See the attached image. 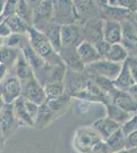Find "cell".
Returning <instances> with one entry per match:
<instances>
[{
	"mask_svg": "<svg viewBox=\"0 0 137 153\" xmlns=\"http://www.w3.org/2000/svg\"><path fill=\"white\" fill-rule=\"evenodd\" d=\"M75 147L80 153H108L104 140L95 130L80 128L75 135Z\"/></svg>",
	"mask_w": 137,
	"mask_h": 153,
	"instance_id": "obj_1",
	"label": "cell"
},
{
	"mask_svg": "<svg viewBox=\"0 0 137 153\" xmlns=\"http://www.w3.org/2000/svg\"><path fill=\"white\" fill-rule=\"evenodd\" d=\"M27 34H28V40L31 47L41 58H43L45 61H49L50 65L51 63L57 65V63L63 62L59 58L58 54L52 48L50 42L41 31L32 26H28L27 27Z\"/></svg>",
	"mask_w": 137,
	"mask_h": 153,
	"instance_id": "obj_2",
	"label": "cell"
},
{
	"mask_svg": "<svg viewBox=\"0 0 137 153\" xmlns=\"http://www.w3.org/2000/svg\"><path fill=\"white\" fill-rule=\"evenodd\" d=\"M121 68L122 63L113 62V61H109L108 59L100 58L95 62L85 66V70L90 71V75L100 76L111 81H114L118 76Z\"/></svg>",
	"mask_w": 137,
	"mask_h": 153,
	"instance_id": "obj_3",
	"label": "cell"
},
{
	"mask_svg": "<svg viewBox=\"0 0 137 153\" xmlns=\"http://www.w3.org/2000/svg\"><path fill=\"white\" fill-rule=\"evenodd\" d=\"M53 1L54 23L61 25L75 24L77 21L72 0H52Z\"/></svg>",
	"mask_w": 137,
	"mask_h": 153,
	"instance_id": "obj_4",
	"label": "cell"
},
{
	"mask_svg": "<svg viewBox=\"0 0 137 153\" xmlns=\"http://www.w3.org/2000/svg\"><path fill=\"white\" fill-rule=\"evenodd\" d=\"M53 19V1L43 0L41 3L34 7L32 14V23L34 28L41 31L45 26L51 23Z\"/></svg>",
	"mask_w": 137,
	"mask_h": 153,
	"instance_id": "obj_5",
	"label": "cell"
},
{
	"mask_svg": "<svg viewBox=\"0 0 137 153\" xmlns=\"http://www.w3.org/2000/svg\"><path fill=\"white\" fill-rule=\"evenodd\" d=\"M22 84L16 76H8L0 82V94L4 103L12 104L17 98L21 97Z\"/></svg>",
	"mask_w": 137,
	"mask_h": 153,
	"instance_id": "obj_6",
	"label": "cell"
},
{
	"mask_svg": "<svg viewBox=\"0 0 137 153\" xmlns=\"http://www.w3.org/2000/svg\"><path fill=\"white\" fill-rule=\"evenodd\" d=\"M61 39L63 47H77L85 40L83 31L76 23L61 26Z\"/></svg>",
	"mask_w": 137,
	"mask_h": 153,
	"instance_id": "obj_7",
	"label": "cell"
},
{
	"mask_svg": "<svg viewBox=\"0 0 137 153\" xmlns=\"http://www.w3.org/2000/svg\"><path fill=\"white\" fill-rule=\"evenodd\" d=\"M109 101H111L121 109L125 110L128 113H137V103L133 98L129 95L127 91H122L115 88L109 94Z\"/></svg>",
	"mask_w": 137,
	"mask_h": 153,
	"instance_id": "obj_8",
	"label": "cell"
},
{
	"mask_svg": "<svg viewBox=\"0 0 137 153\" xmlns=\"http://www.w3.org/2000/svg\"><path fill=\"white\" fill-rule=\"evenodd\" d=\"M24 98L28 101L35 103L38 106L46 102V95L44 92V88L41 84L36 80V78H32L31 80L27 81L24 89Z\"/></svg>",
	"mask_w": 137,
	"mask_h": 153,
	"instance_id": "obj_9",
	"label": "cell"
},
{
	"mask_svg": "<svg viewBox=\"0 0 137 153\" xmlns=\"http://www.w3.org/2000/svg\"><path fill=\"white\" fill-rule=\"evenodd\" d=\"M64 80H67V83L64 84L66 93L71 97H74L77 93L81 92L86 88L88 76L82 75V73H76V71L68 70L66 73Z\"/></svg>",
	"mask_w": 137,
	"mask_h": 153,
	"instance_id": "obj_10",
	"label": "cell"
},
{
	"mask_svg": "<svg viewBox=\"0 0 137 153\" xmlns=\"http://www.w3.org/2000/svg\"><path fill=\"white\" fill-rule=\"evenodd\" d=\"M58 56L68 70L76 73L85 71V65L79 57L76 47H63L58 52Z\"/></svg>",
	"mask_w": 137,
	"mask_h": 153,
	"instance_id": "obj_11",
	"label": "cell"
},
{
	"mask_svg": "<svg viewBox=\"0 0 137 153\" xmlns=\"http://www.w3.org/2000/svg\"><path fill=\"white\" fill-rule=\"evenodd\" d=\"M103 40L109 44H116L122 42V26L120 23L113 19L103 21Z\"/></svg>",
	"mask_w": 137,
	"mask_h": 153,
	"instance_id": "obj_12",
	"label": "cell"
},
{
	"mask_svg": "<svg viewBox=\"0 0 137 153\" xmlns=\"http://www.w3.org/2000/svg\"><path fill=\"white\" fill-rule=\"evenodd\" d=\"M76 51L78 53L81 61L85 66L91 65V63L95 62V61L99 60L101 58L93 44L86 40H83L77 46Z\"/></svg>",
	"mask_w": 137,
	"mask_h": 153,
	"instance_id": "obj_13",
	"label": "cell"
},
{
	"mask_svg": "<svg viewBox=\"0 0 137 153\" xmlns=\"http://www.w3.org/2000/svg\"><path fill=\"white\" fill-rule=\"evenodd\" d=\"M41 32L46 36L48 41L50 42L54 51L58 54L61 49L63 48L61 39V25L54 23V22L53 23H49L47 26H45L41 30Z\"/></svg>",
	"mask_w": 137,
	"mask_h": 153,
	"instance_id": "obj_14",
	"label": "cell"
},
{
	"mask_svg": "<svg viewBox=\"0 0 137 153\" xmlns=\"http://www.w3.org/2000/svg\"><path fill=\"white\" fill-rule=\"evenodd\" d=\"M92 128L100 135V137L103 140H106L111 135H113L117 130L120 129L121 126L106 117L103 118H99L96 122H94L93 125H92Z\"/></svg>",
	"mask_w": 137,
	"mask_h": 153,
	"instance_id": "obj_15",
	"label": "cell"
},
{
	"mask_svg": "<svg viewBox=\"0 0 137 153\" xmlns=\"http://www.w3.org/2000/svg\"><path fill=\"white\" fill-rule=\"evenodd\" d=\"M103 21H100V19H94L87 24L85 29L83 30L84 39L93 45L98 41L103 40Z\"/></svg>",
	"mask_w": 137,
	"mask_h": 153,
	"instance_id": "obj_16",
	"label": "cell"
},
{
	"mask_svg": "<svg viewBox=\"0 0 137 153\" xmlns=\"http://www.w3.org/2000/svg\"><path fill=\"white\" fill-rule=\"evenodd\" d=\"M124 25L122 26V42L121 43L125 46V48L128 50V48H137V31L134 24L130 23L128 21H124Z\"/></svg>",
	"mask_w": 137,
	"mask_h": 153,
	"instance_id": "obj_17",
	"label": "cell"
},
{
	"mask_svg": "<svg viewBox=\"0 0 137 153\" xmlns=\"http://www.w3.org/2000/svg\"><path fill=\"white\" fill-rule=\"evenodd\" d=\"M113 84H114L115 88L119 89V90H122V91H127L131 86L136 84L135 81L132 78L131 73H130V71H129L128 65H127L126 61L122 63L120 73H119L118 76L113 81Z\"/></svg>",
	"mask_w": 137,
	"mask_h": 153,
	"instance_id": "obj_18",
	"label": "cell"
},
{
	"mask_svg": "<svg viewBox=\"0 0 137 153\" xmlns=\"http://www.w3.org/2000/svg\"><path fill=\"white\" fill-rule=\"evenodd\" d=\"M13 110H12V104H4L0 111V131L2 132V135L7 136L9 131L12 129V126L14 124Z\"/></svg>",
	"mask_w": 137,
	"mask_h": 153,
	"instance_id": "obj_19",
	"label": "cell"
},
{
	"mask_svg": "<svg viewBox=\"0 0 137 153\" xmlns=\"http://www.w3.org/2000/svg\"><path fill=\"white\" fill-rule=\"evenodd\" d=\"M104 144L108 149V153H114L126 148V137L123 134L121 128L117 130L113 135L104 140Z\"/></svg>",
	"mask_w": 137,
	"mask_h": 153,
	"instance_id": "obj_20",
	"label": "cell"
},
{
	"mask_svg": "<svg viewBox=\"0 0 137 153\" xmlns=\"http://www.w3.org/2000/svg\"><path fill=\"white\" fill-rule=\"evenodd\" d=\"M128 56V50L125 48V46L122 43H116L111 44L108 53L104 56V59H108L109 61L117 63H123L126 61Z\"/></svg>",
	"mask_w": 137,
	"mask_h": 153,
	"instance_id": "obj_21",
	"label": "cell"
},
{
	"mask_svg": "<svg viewBox=\"0 0 137 153\" xmlns=\"http://www.w3.org/2000/svg\"><path fill=\"white\" fill-rule=\"evenodd\" d=\"M16 78L19 81H25V82L31 80L32 78L35 76L33 74V68H31V65H29L27 59L25 58L22 51L19 53V58H17L16 62Z\"/></svg>",
	"mask_w": 137,
	"mask_h": 153,
	"instance_id": "obj_22",
	"label": "cell"
},
{
	"mask_svg": "<svg viewBox=\"0 0 137 153\" xmlns=\"http://www.w3.org/2000/svg\"><path fill=\"white\" fill-rule=\"evenodd\" d=\"M106 117H109V120L116 122L117 124H119L120 126L125 124L127 120L132 117L131 113H128L125 110L121 109L120 107L113 104L111 101H109L106 104Z\"/></svg>",
	"mask_w": 137,
	"mask_h": 153,
	"instance_id": "obj_23",
	"label": "cell"
},
{
	"mask_svg": "<svg viewBox=\"0 0 137 153\" xmlns=\"http://www.w3.org/2000/svg\"><path fill=\"white\" fill-rule=\"evenodd\" d=\"M21 50L13 47L3 45L0 48V63L5 65L7 68L16 65Z\"/></svg>",
	"mask_w": 137,
	"mask_h": 153,
	"instance_id": "obj_24",
	"label": "cell"
},
{
	"mask_svg": "<svg viewBox=\"0 0 137 153\" xmlns=\"http://www.w3.org/2000/svg\"><path fill=\"white\" fill-rule=\"evenodd\" d=\"M12 110H13V114H14L16 120L24 123V124H26V125L34 126V122L28 115V113L26 111V108H25V98L24 97L21 96V97H19L16 101H14L13 104H12Z\"/></svg>",
	"mask_w": 137,
	"mask_h": 153,
	"instance_id": "obj_25",
	"label": "cell"
},
{
	"mask_svg": "<svg viewBox=\"0 0 137 153\" xmlns=\"http://www.w3.org/2000/svg\"><path fill=\"white\" fill-rule=\"evenodd\" d=\"M43 88L47 100L56 99V98H59L61 96H63L66 93L64 82L46 83Z\"/></svg>",
	"mask_w": 137,
	"mask_h": 153,
	"instance_id": "obj_26",
	"label": "cell"
},
{
	"mask_svg": "<svg viewBox=\"0 0 137 153\" xmlns=\"http://www.w3.org/2000/svg\"><path fill=\"white\" fill-rule=\"evenodd\" d=\"M4 21H5L7 26L10 29L11 34H22V35L27 34V27H28V25L25 23L21 18H19L16 14H12V16H7V18L4 19Z\"/></svg>",
	"mask_w": 137,
	"mask_h": 153,
	"instance_id": "obj_27",
	"label": "cell"
},
{
	"mask_svg": "<svg viewBox=\"0 0 137 153\" xmlns=\"http://www.w3.org/2000/svg\"><path fill=\"white\" fill-rule=\"evenodd\" d=\"M16 14L19 18H21L28 26L32 25V11L31 7L26 0H17L16 6Z\"/></svg>",
	"mask_w": 137,
	"mask_h": 153,
	"instance_id": "obj_28",
	"label": "cell"
},
{
	"mask_svg": "<svg viewBox=\"0 0 137 153\" xmlns=\"http://www.w3.org/2000/svg\"><path fill=\"white\" fill-rule=\"evenodd\" d=\"M47 71H48V78H47L48 82L47 83L64 82L67 68L63 62L57 63V65H52Z\"/></svg>",
	"mask_w": 137,
	"mask_h": 153,
	"instance_id": "obj_29",
	"label": "cell"
},
{
	"mask_svg": "<svg viewBox=\"0 0 137 153\" xmlns=\"http://www.w3.org/2000/svg\"><path fill=\"white\" fill-rule=\"evenodd\" d=\"M70 98H71V96H69L67 93H64L63 96H61L59 98H56V99L46 100L45 103L52 112L57 113L66 110V108L69 106Z\"/></svg>",
	"mask_w": 137,
	"mask_h": 153,
	"instance_id": "obj_30",
	"label": "cell"
},
{
	"mask_svg": "<svg viewBox=\"0 0 137 153\" xmlns=\"http://www.w3.org/2000/svg\"><path fill=\"white\" fill-rule=\"evenodd\" d=\"M53 114L54 113L49 109L48 106L46 105V103L40 105L39 106L38 114H37V117L34 122V126H37V127L41 129V128H43L45 125L51 122Z\"/></svg>",
	"mask_w": 137,
	"mask_h": 153,
	"instance_id": "obj_31",
	"label": "cell"
},
{
	"mask_svg": "<svg viewBox=\"0 0 137 153\" xmlns=\"http://www.w3.org/2000/svg\"><path fill=\"white\" fill-rule=\"evenodd\" d=\"M76 18L88 14L92 10V0H72Z\"/></svg>",
	"mask_w": 137,
	"mask_h": 153,
	"instance_id": "obj_32",
	"label": "cell"
},
{
	"mask_svg": "<svg viewBox=\"0 0 137 153\" xmlns=\"http://www.w3.org/2000/svg\"><path fill=\"white\" fill-rule=\"evenodd\" d=\"M104 10L106 11L108 16L111 18L109 19H113V21H116L118 23H120L121 21H125L131 13V11L121 8L119 6H108L106 8H104Z\"/></svg>",
	"mask_w": 137,
	"mask_h": 153,
	"instance_id": "obj_33",
	"label": "cell"
},
{
	"mask_svg": "<svg viewBox=\"0 0 137 153\" xmlns=\"http://www.w3.org/2000/svg\"><path fill=\"white\" fill-rule=\"evenodd\" d=\"M26 41L27 38L25 37V35H22V34H10V35L7 37L6 45L9 46V47L22 49Z\"/></svg>",
	"mask_w": 137,
	"mask_h": 153,
	"instance_id": "obj_34",
	"label": "cell"
},
{
	"mask_svg": "<svg viewBox=\"0 0 137 153\" xmlns=\"http://www.w3.org/2000/svg\"><path fill=\"white\" fill-rule=\"evenodd\" d=\"M121 130H122V132H123V134L125 135V137L127 135L130 134V133L137 130V113L132 115L125 124H123L121 126Z\"/></svg>",
	"mask_w": 137,
	"mask_h": 153,
	"instance_id": "obj_35",
	"label": "cell"
},
{
	"mask_svg": "<svg viewBox=\"0 0 137 153\" xmlns=\"http://www.w3.org/2000/svg\"><path fill=\"white\" fill-rule=\"evenodd\" d=\"M17 0H5L4 3L3 11H2V16L4 19L12 14H16V6Z\"/></svg>",
	"mask_w": 137,
	"mask_h": 153,
	"instance_id": "obj_36",
	"label": "cell"
},
{
	"mask_svg": "<svg viewBox=\"0 0 137 153\" xmlns=\"http://www.w3.org/2000/svg\"><path fill=\"white\" fill-rule=\"evenodd\" d=\"M117 6L131 12H137V0H117Z\"/></svg>",
	"mask_w": 137,
	"mask_h": 153,
	"instance_id": "obj_37",
	"label": "cell"
},
{
	"mask_svg": "<svg viewBox=\"0 0 137 153\" xmlns=\"http://www.w3.org/2000/svg\"><path fill=\"white\" fill-rule=\"evenodd\" d=\"M25 108H26V111L28 113V115L31 117V120L35 122L37 117V114H38L39 111V106L35 103L31 102V101H28L25 99Z\"/></svg>",
	"mask_w": 137,
	"mask_h": 153,
	"instance_id": "obj_38",
	"label": "cell"
},
{
	"mask_svg": "<svg viewBox=\"0 0 137 153\" xmlns=\"http://www.w3.org/2000/svg\"><path fill=\"white\" fill-rule=\"evenodd\" d=\"M126 62L128 65V68L131 73L132 78L135 81V83H137V56H128Z\"/></svg>",
	"mask_w": 137,
	"mask_h": 153,
	"instance_id": "obj_39",
	"label": "cell"
},
{
	"mask_svg": "<svg viewBox=\"0 0 137 153\" xmlns=\"http://www.w3.org/2000/svg\"><path fill=\"white\" fill-rule=\"evenodd\" d=\"M109 46H111V44H109L108 42L104 41L103 39L94 44V47L96 48L97 52H98L101 58H104V56H106V54L108 53V51L109 49Z\"/></svg>",
	"mask_w": 137,
	"mask_h": 153,
	"instance_id": "obj_40",
	"label": "cell"
},
{
	"mask_svg": "<svg viewBox=\"0 0 137 153\" xmlns=\"http://www.w3.org/2000/svg\"><path fill=\"white\" fill-rule=\"evenodd\" d=\"M137 148V130L126 136V149Z\"/></svg>",
	"mask_w": 137,
	"mask_h": 153,
	"instance_id": "obj_41",
	"label": "cell"
},
{
	"mask_svg": "<svg viewBox=\"0 0 137 153\" xmlns=\"http://www.w3.org/2000/svg\"><path fill=\"white\" fill-rule=\"evenodd\" d=\"M10 34H11L10 29H9V27L7 26L5 21H3L1 24H0V37L4 39V38H7Z\"/></svg>",
	"mask_w": 137,
	"mask_h": 153,
	"instance_id": "obj_42",
	"label": "cell"
},
{
	"mask_svg": "<svg viewBox=\"0 0 137 153\" xmlns=\"http://www.w3.org/2000/svg\"><path fill=\"white\" fill-rule=\"evenodd\" d=\"M127 92L129 93V95H130L134 99V101L137 103V83L134 84L133 86H131V87L127 90Z\"/></svg>",
	"mask_w": 137,
	"mask_h": 153,
	"instance_id": "obj_43",
	"label": "cell"
},
{
	"mask_svg": "<svg viewBox=\"0 0 137 153\" xmlns=\"http://www.w3.org/2000/svg\"><path fill=\"white\" fill-rule=\"evenodd\" d=\"M95 1V3L98 5L100 8H106V7L109 6V0H94Z\"/></svg>",
	"mask_w": 137,
	"mask_h": 153,
	"instance_id": "obj_44",
	"label": "cell"
},
{
	"mask_svg": "<svg viewBox=\"0 0 137 153\" xmlns=\"http://www.w3.org/2000/svg\"><path fill=\"white\" fill-rule=\"evenodd\" d=\"M6 71H7L6 66L0 63V82L4 79V76H5V74H6Z\"/></svg>",
	"mask_w": 137,
	"mask_h": 153,
	"instance_id": "obj_45",
	"label": "cell"
},
{
	"mask_svg": "<svg viewBox=\"0 0 137 153\" xmlns=\"http://www.w3.org/2000/svg\"><path fill=\"white\" fill-rule=\"evenodd\" d=\"M27 2H28V4L30 5V4H32V5H38L39 3H41L43 0H26Z\"/></svg>",
	"mask_w": 137,
	"mask_h": 153,
	"instance_id": "obj_46",
	"label": "cell"
},
{
	"mask_svg": "<svg viewBox=\"0 0 137 153\" xmlns=\"http://www.w3.org/2000/svg\"><path fill=\"white\" fill-rule=\"evenodd\" d=\"M4 3H5V0H0V16H1L2 11H3Z\"/></svg>",
	"mask_w": 137,
	"mask_h": 153,
	"instance_id": "obj_47",
	"label": "cell"
},
{
	"mask_svg": "<svg viewBox=\"0 0 137 153\" xmlns=\"http://www.w3.org/2000/svg\"><path fill=\"white\" fill-rule=\"evenodd\" d=\"M109 6H117V0H109Z\"/></svg>",
	"mask_w": 137,
	"mask_h": 153,
	"instance_id": "obj_48",
	"label": "cell"
},
{
	"mask_svg": "<svg viewBox=\"0 0 137 153\" xmlns=\"http://www.w3.org/2000/svg\"><path fill=\"white\" fill-rule=\"evenodd\" d=\"M4 101H3V98H2V96H1V94H0V111H1V109H2V107L4 106Z\"/></svg>",
	"mask_w": 137,
	"mask_h": 153,
	"instance_id": "obj_49",
	"label": "cell"
},
{
	"mask_svg": "<svg viewBox=\"0 0 137 153\" xmlns=\"http://www.w3.org/2000/svg\"><path fill=\"white\" fill-rule=\"evenodd\" d=\"M114 153H130V151H129L128 149H123V150H120V151H117V152H114Z\"/></svg>",
	"mask_w": 137,
	"mask_h": 153,
	"instance_id": "obj_50",
	"label": "cell"
},
{
	"mask_svg": "<svg viewBox=\"0 0 137 153\" xmlns=\"http://www.w3.org/2000/svg\"><path fill=\"white\" fill-rule=\"evenodd\" d=\"M130 153H137V148H133V149H128Z\"/></svg>",
	"mask_w": 137,
	"mask_h": 153,
	"instance_id": "obj_51",
	"label": "cell"
},
{
	"mask_svg": "<svg viewBox=\"0 0 137 153\" xmlns=\"http://www.w3.org/2000/svg\"><path fill=\"white\" fill-rule=\"evenodd\" d=\"M2 46H3V38L0 37V48H1Z\"/></svg>",
	"mask_w": 137,
	"mask_h": 153,
	"instance_id": "obj_52",
	"label": "cell"
},
{
	"mask_svg": "<svg viewBox=\"0 0 137 153\" xmlns=\"http://www.w3.org/2000/svg\"><path fill=\"white\" fill-rule=\"evenodd\" d=\"M3 21H4V18H3V16H2V14H1V16H0V24H1Z\"/></svg>",
	"mask_w": 137,
	"mask_h": 153,
	"instance_id": "obj_53",
	"label": "cell"
},
{
	"mask_svg": "<svg viewBox=\"0 0 137 153\" xmlns=\"http://www.w3.org/2000/svg\"><path fill=\"white\" fill-rule=\"evenodd\" d=\"M1 138H2V132L0 131V140H1Z\"/></svg>",
	"mask_w": 137,
	"mask_h": 153,
	"instance_id": "obj_54",
	"label": "cell"
},
{
	"mask_svg": "<svg viewBox=\"0 0 137 153\" xmlns=\"http://www.w3.org/2000/svg\"><path fill=\"white\" fill-rule=\"evenodd\" d=\"M136 31H137V28H136Z\"/></svg>",
	"mask_w": 137,
	"mask_h": 153,
	"instance_id": "obj_55",
	"label": "cell"
}]
</instances>
